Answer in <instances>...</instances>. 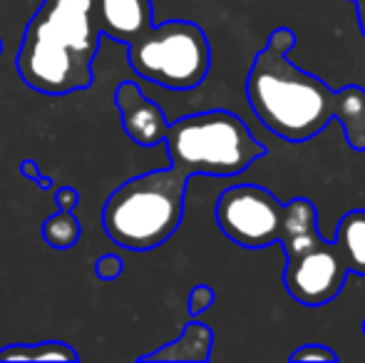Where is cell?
<instances>
[{
    "label": "cell",
    "instance_id": "cell-16",
    "mask_svg": "<svg viewBox=\"0 0 365 363\" xmlns=\"http://www.w3.org/2000/svg\"><path fill=\"white\" fill-rule=\"evenodd\" d=\"M214 299H217V294H214L212 286H207V284L194 286V289L189 291V301H187L189 314H192V316L204 314V311H207V309H212Z\"/></svg>",
    "mask_w": 365,
    "mask_h": 363
},
{
    "label": "cell",
    "instance_id": "cell-18",
    "mask_svg": "<svg viewBox=\"0 0 365 363\" xmlns=\"http://www.w3.org/2000/svg\"><path fill=\"white\" fill-rule=\"evenodd\" d=\"M20 175H23L28 182H35L40 189H43V192H48V189H53V184H55L53 180H50V177H45L43 172H40L38 162L30 160V157H28V160L20 162Z\"/></svg>",
    "mask_w": 365,
    "mask_h": 363
},
{
    "label": "cell",
    "instance_id": "cell-23",
    "mask_svg": "<svg viewBox=\"0 0 365 363\" xmlns=\"http://www.w3.org/2000/svg\"><path fill=\"white\" fill-rule=\"evenodd\" d=\"M351 3H353V0H351Z\"/></svg>",
    "mask_w": 365,
    "mask_h": 363
},
{
    "label": "cell",
    "instance_id": "cell-14",
    "mask_svg": "<svg viewBox=\"0 0 365 363\" xmlns=\"http://www.w3.org/2000/svg\"><path fill=\"white\" fill-rule=\"evenodd\" d=\"M82 234V224L80 219L75 217L68 209H60L58 214H50L43 224V239L50 249H58V252H65V249H73L77 242H80Z\"/></svg>",
    "mask_w": 365,
    "mask_h": 363
},
{
    "label": "cell",
    "instance_id": "cell-9",
    "mask_svg": "<svg viewBox=\"0 0 365 363\" xmlns=\"http://www.w3.org/2000/svg\"><path fill=\"white\" fill-rule=\"evenodd\" d=\"M102 35L130 45L154 25L152 0H95Z\"/></svg>",
    "mask_w": 365,
    "mask_h": 363
},
{
    "label": "cell",
    "instance_id": "cell-13",
    "mask_svg": "<svg viewBox=\"0 0 365 363\" xmlns=\"http://www.w3.org/2000/svg\"><path fill=\"white\" fill-rule=\"evenodd\" d=\"M0 361H80V354L65 341L10 344L0 349Z\"/></svg>",
    "mask_w": 365,
    "mask_h": 363
},
{
    "label": "cell",
    "instance_id": "cell-1",
    "mask_svg": "<svg viewBox=\"0 0 365 363\" xmlns=\"http://www.w3.org/2000/svg\"><path fill=\"white\" fill-rule=\"evenodd\" d=\"M296 33L276 28L256 53L246 78V97L256 120L286 142H308L338 120L348 145L365 152V90H331L321 78L291 63Z\"/></svg>",
    "mask_w": 365,
    "mask_h": 363
},
{
    "label": "cell",
    "instance_id": "cell-11",
    "mask_svg": "<svg viewBox=\"0 0 365 363\" xmlns=\"http://www.w3.org/2000/svg\"><path fill=\"white\" fill-rule=\"evenodd\" d=\"M214 331L207 324H187V329L179 334L177 341L140 356V361H184V363H204L212 359Z\"/></svg>",
    "mask_w": 365,
    "mask_h": 363
},
{
    "label": "cell",
    "instance_id": "cell-10",
    "mask_svg": "<svg viewBox=\"0 0 365 363\" xmlns=\"http://www.w3.org/2000/svg\"><path fill=\"white\" fill-rule=\"evenodd\" d=\"M318 234V212L311 199L296 197L289 204H284V229H281V247L286 259L306 252L316 242H321Z\"/></svg>",
    "mask_w": 365,
    "mask_h": 363
},
{
    "label": "cell",
    "instance_id": "cell-2",
    "mask_svg": "<svg viewBox=\"0 0 365 363\" xmlns=\"http://www.w3.org/2000/svg\"><path fill=\"white\" fill-rule=\"evenodd\" d=\"M102 28L95 0H43L18 50V75L40 95L63 97L92 85Z\"/></svg>",
    "mask_w": 365,
    "mask_h": 363
},
{
    "label": "cell",
    "instance_id": "cell-6",
    "mask_svg": "<svg viewBox=\"0 0 365 363\" xmlns=\"http://www.w3.org/2000/svg\"><path fill=\"white\" fill-rule=\"evenodd\" d=\"M217 224L236 247H274L281 242L284 204L259 184H236L219 194Z\"/></svg>",
    "mask_w": 365,
    "mask_h": 363
},
{
    "label": "cell",
    "instance_id": "cell-8",
    "mask_svg": "<svg viewBox=\"0 0 365 363\" xmlns=\"http://www.w3.org/2000/svg\"><path fill=\"white\" fill-rule=\"evenodd\" d=\"M117 110L122 117V127H125L127 137L140 147H157L167 140L169 132V120L164 115V110L145 97V92L140 90V85H135L132 80L120 83V88L115 92Z\"/></svg>",
    "mask_w": 365,
    "mask_h": 363
},
{
    "label": "cell",
    "instance_id": "cell-5",
    "mask_svg": "<svg viewBox=\"0 0 365 363\" xmlns=\"http://www.w3.org/2000/svg\"><path fill=\"white\" fill-rule=\"evenodd\" d=\"M127 63L140 78L159 88L187 92L207 80L212 45L192 20H167L127 45Z\"/></svg>",
    "mask_w": 365,
    "mask_h": 363
},
{
    "label": "cell",
    "instance_id": "cell-12",
    "mask_svg": "<svg viewBox=\"0 0 365 363\" xmlns=\"http://www.w3.org/2000/svg\"><path fill=\"white\" fill-rule=\"evenodd\" d=\"M333 244L346 259L351 274L365 276V209H351L338 222Z\"/></svg>",
    "mask_w": 365,
    "mask_h": 363
},
{
    "label": "cell",
    "instance_id": "cell-15",
    "mask_svg": "<svg viewBox=\"0 0 365 363\" xmlns=\"http://www.w3.org/2000/svg\"><path fill=\"white\" fill-rule=\"evenodd\" d=\"M291 361L293 363H306V361H326V363H338V354L333 349L323 344H306L301 349H296L291 354Z\"/></svg>",
    "mask_w": 365,
    "mask_h": 363
},
{
    "label": "cell",
    "instance_id": "cell-3",
    "mask_svg": "<svg viewBox=\"0 0 365 363\" xmlns=\"http://www.w3.org/2000/svg\"><path fill=\"white\" fill-rule=\"evenodd\" d=\"M189 177L177 167L132 177L107 197L102 209L105 234L122 249L152 252L162 247L184 219Z\"/></svg>",
    "mask_w": 365,
    "mask_h": 363
},
{
    "label": "cell",
    "instance_id": "cell-4",
    "mask_svg": "<svg viewBox=\"0 0 365 363\" xmlns=\"http://www.w3.org/2000/svg\"><path fill=\"white\" fill-rule=\"evenodd\" d=\"M164 145L172 167L189 180L197 175L234 177L266 157V147L246 122L226 110L197 112L172 122Z\"/></svg>",
    "mask_w": 365,
    "mask_h": 363
},
{
    "label": "cell",
    "instance_id": "cell-22",
    "mask_svg": "<svg viewBox=\"0 0 365 363\" xmlns=\"http://www.w3.org/2000/svg\"><path fill=\"white\" fill-rule=\"evenodd\" d=\"M363 334H365V319H363Z\"/></svg>",
    "mask_w": 365,
    "mask_h": 363
},
{
    "label": "cell",
    "instance_id": "cell-17",
    "mask_svg": "<svg viewBox=\"0 0 365 363\" xmlns=\"http://www.w3.org/2000/svg\"><path fill=\"white\" fill-rule=\"evenodd\" d=\"M125 272V262L117 254H102L95 262V274L100 281H115Z\"/></svg>",
    "mask_w": 365,
    "mask_h": 363
},
{
    "label": "cell",
    "instance_id": "cell-20",
    "mask_svg": "<svg viewBox=\"0 0 365 363\" xmlns=\"http://www.w3.org/2000/svg\"><path fill=\"white\" fill-rule=\"evenodd\" d=\"M356 5V18H358V28H361L363 38H365V0H353Z\"/></svg>",
    "mask_w": 365,
    "mask_h": 363
},
{
    "label": "cell",
    "instance_id": "cell-7",
    "mask_svg": "<svg viewBox=\"0 0 365 363\" xmlns=\"http://www.w3.org/2000/svg\"><path fill=\"white\" fill-rule=\"evenodd\" d=\"M351 274L346 259L333 242H316L306 252L286 259L284 284L286 291L303 306H326L336 299L346 286Z\"/></svg>",
    "mask_w": 365,
    "mask_h": 363
},
{
    "label": "cell",
    "instance_id": "cell-19",
    "mask_svg": "<svg viewBox=\"0 0 365 363\" xmlns=\"http://www.w3.org/2000/svg\"><path fill=\"white\" fill-rule=\"evenodd\" d=\"M55 199H58L60 209H68V212H73L77 204H80V192H77L75 187H60L58 194H55Z\"/></svg>",
    "mask_w": 365,
    "mask_h": 363
},
{
    "label": "cell",
    "instance_id": "cell-21",
    "mask_svg": "<svg viewBox=\"0 0 365 363\" xmlns=\"http://www.w3.org/2000/svg\"><path fill=\"white\" fill-rule=\"evenodd\" d=\"M0 55H3V38H0Z\"/></svg>",
    "mask_w": 365,
    "mask_h": 363
}]
</instances>
